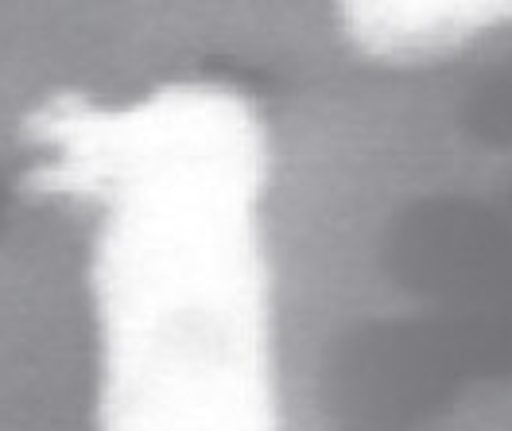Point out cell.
Instances as JSON below:
<instances>
[{
  "label": "cell",
  "instance_id": "7a4b0ae2",
  "mask_svg": "<svg viewBox=\"0 0 512 431\" xmlns=\"http://www.w3.org/2000/svg\"><path fill=\"white\" fill-rule=\"evenodd\" d=\"M342 35L373 63H427L512 24V0H350Z\"/></svg>",
  "mask_w": 512,
  "mask_h": 431
},
{
  "label": "cell",
  "instance_id": "6da1fadb",
  "mask_svg": "<svg viewBox=\"0 0 512 431\" xmlns=\"http://www.w3.org/2000/svg\"><path fill=\"white\" fill-rule=\"evenodd\" d=\"M63 187L94 199L101 431H280L264 195L249 94L167 82L55 113Z\"/></svg>",
  "mask_w": 512,
  "mask_h": 431
}]
</instances>
